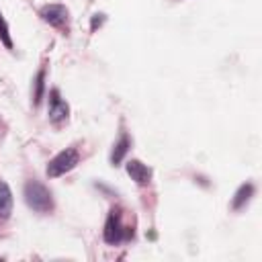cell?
Returning <instances> with one entry per match:
<instances>
[{
	"mask_svg": "<svg viewBox=\"0 0 262 262\" xmlns=\"http://www.w3.org/2000/svg\"><path fill=\"white\" fill-rule=\"evenodd\" d=\"M12 192H10V186L0 180V219H8L10 213H12Z\"/></svg>",
	"mask_w": 262,
	"mask_h": 262,
	"instance_id": "52a82bcc",
	"label": "cell"
},
{
	"mask_svg": "<svg viewBox=\"0 0 262 262\" xmlns=\"http://www.w3.org/2000/svg\"><path fill=\"white\" fill-rule=\"evenodd\" d=\"M43 90H45V70H39V72H37V78H35L33 104H39V102H41V98H43Z\"/></svg>",
	"mask_w": 262,
	"mask_h": 262,
	"instance_id": "30bf717a",
	"label": "cell"
},
{
	"mask_svg": "<svg viewBox=\"0 0 262 262\" xmlns=\"http://www.w3.org/2000/svg\"><path fill=\"white\" fill-rule=\"evenodd\" d=\"M254 194V184H242L239 188H237V192H235V196H233V201H231V207L233 209H239V207H244L248 201H250V196Z\"/></svg>",
	"mask_w": 262,
	"mask_h": 262,
	"instance_id": "9c48e42d",
	"label": "cell"
},
{
	"mask_svg": "<svg viewBox=\"0 0 262 262\" xmlns=\"http://www.w3.org/2000/svg\"><path fill=\"white\" fill-rule=\"evenodd\" d=\"M25 201L27 205L37 211V213H47L53 209V199H51V192L47 190L45 184L37 182V180H29L25 184Z\"/></svg>",
	"mask_w": 262,
	"mask_h": 262,
	"instance_id": "6da1fadb",
	"label": "cell"
},
{
	"mask_svg": "<svg viewBox=\"0 0 262 262\" xmlns=\"http://www.w3.org/2000/svg\"><path fill=\"white\" fill-rule=\"evenodd\" d=\"M123 237V225H121V217L117 211H111L106 223H104V242L106 244H117Z\"/></svg>",
	"mask_w": 262,
	"mask_h": 262,
	"instance_id": "8992f818",
	"label": "cell"
},
{
	"mask_svg": "<svg viewBox=\"0 0 262 262\" xmlns=\"http://www.w3.org/2000/svg\"><path fill=\"white\" fill-rule=\"evenodd\" d=\"M102 23H104V14H94L92 16V23H90V29L96 31V27H100Z\"/></svg>",
	"mask_w": 262,
	"mask_h": 262,
	"instance_id": "7c38bea8",
	"label": "cell"
},
{
	"mask_svg": "<svg viewBox=\"0 0 262 262\" xmlns=\"http://www.w3.org/2000/svg\"><path fill=\"white\" fill-rule=\"evenodd\" d=\"M78 160H80V156H78V151L74 147L61 149L55 158L49 160V164H47V176L49 178H55V176H61V174L70 172L78 164Z\"/></svg>",
	"mask_w": 262,
	"mask_h": 262,
	"instance_id": "7a4b0ae2",
	"label": "cell"
},
{
	"mask_svg": "<svg viewBox=\"0 0 262 262\" xmlns=\"http://www.w3.org/2000/svg\"><path fill=\"white\" fill-rule=\"evenodd\" d=\"M129 147H131V139H129V135H127V133H123V135L119 137V141L115 143V147H113V154H111V164H113V166H119V164L123 162L125 154L129 151Z\"/></svg>",
	"mask_w": 262,
	"mask_h": 262,
	"instance_id": "ba28073f",
	"label": "cell"
},
{
	"mask_svg": "<svg viewBox=\"0 0 262 262\" xmlns=\"http://www.w3.org/2000/svg\"><path fill=\"white\" fill-rule=\"evenodd\" d=\"M68 113H70V106L66 100L59 98V92L57 90H51V100H49V119L53 123H61L68 119Z\"/></svg>",
	"mask_w": 262,
	"mask_h": 262,
	"instance_id": "5b68a950",
	"label": "cell"
},
{
	"mask_svg": "<svg viewBox=\"0 0 262 262\" xmlns=\"http://www.w3.org/2000/svg\"><path fill=\"white\" fill-rule=\"evenodd\" d=\"M127 174L131 176V180H135L139 186L149 184L151 180V168H147L143 162L139 160H129L127 162Z\"/></svg>",
	"mask_w": 262,
	"mask_h": 262,
	"instance_id": "277c9868",
	"label": "cell"
},
{
	"mask_svg": "<svg viewBox=\"0 0 262 262\" xmlns=\"http://www.w3.org/2000/svg\"><path fill=\"white\" fill-rule=\"evenodd\" d=\"M0 41L8 47V49H12V39H10V31H8V25H6V20H4V16H2V12H0Z\"/></svg>",
	"mask_w": 262,
	"mask_h": 262,
	"instance_id": "8fae6325",
	"label": "cell"
},
{
	"mask_svg": "<svg viewBox=\"0 0 262 262\" xmlns=\"http://www.w3.org/2000/svg\"><path fill=\"white\" fill-rule=\"evenodd\" d=\"M41 18L53 27H63L68 23V8L61 4H45L41 8Z\"/></svg>",
	"mask_w": 262,
	"mask_h": 262,
	"instance_id": "3957f363",
	"label": "cell"
}]
</instances>
